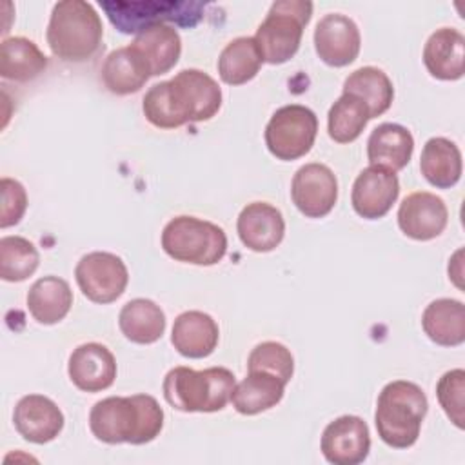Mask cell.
Masks as SVG:
<instances>
[{
	"label": "cell",
	"instance_id": "6da1fadb",
	"mask_svg": "<svg viewBox=\"0 0 465 465\" xmlns=\"http://www.w3.org/2000/svg\"><path fill=\"white\" fill-rule=\"evenodd\" d=\"M222 107L218 82L200 69H182L174 78L154 84L142 100L149 124L176 129L189 122H205Z\"/></svg>",
	"mask_w": 465,
	"mask_h": 465
},
{
	"label": "cell",
	"instance_id": "7a4b0ae2",
	"mask_svg": "<svg viewBox=\"0 0 465 465\" xmlns=\"http://www.w3.org/2000/svg\"><path fill=\"white\" fill-rule=\"evenodd\" d=\"M163 427V411L149 394L109 396L96 401L89 412V429L104 443L143 445Z\"/></svg>",
	"mask_w": 465,
	"mask_h": 465
},
{
	"label": "cell",
	"instance_id": "3957f363",
	"mask_svg": "<svg viewBox=\"0 0 465 465\" xmlns=\"http://www.w3.org/2000/svg\"><path fill=\"white\" fill-rule=\"evenodd\" d=\"M45 36L56 58L64 62H85L100 49L104 27L89 2L64 0L53 7Z\"/></svg>",
	"mask_w": 465,
	"mask_h": 465
},
{
	"label": "cell",
	"instance_id": "277c9868",
	"mask_svg": "<svg viewBox=\"0 0 465 465\" xmlns=\"http://www.w3.org/2000/svg\"><path fill=\"white\" fill-rule=\"evenodd\" d=\"M427 409V396L416 383L405 380L387 383L376 401L374 423L378 436L394 449L412 447Z\"/></svg>",
	"mask_w": 465,
	"mask_h": 465
},
{
	"label": "cell",
	"instance_id": "5b68a950",
	"mask_svg": "<svg viewBox=\"0 0 465 465\" xmlns=\"http://www.w3.org/2000/svg\"><path fill=\"white\" fill-rule=\"evenodd\" d=\"M234 385V374L225 367L194 371L180 365L165 374L163 396L183 412H216L231 401Z\"/></svg>",
	"mask_w": 465,
	"mask_h": 465
},
{
	"label": "cell",
	"instance_id": "8992f818",
	"mask_svg": "<svg viewBox=\"0 0 465 465\" xmlns=\"http://www.w3.org/2000/svg\"><path fill=\"white\" fill-rule=\"evenodd\" d=\"M162 247L176 262L214 265L227 252V236L213 222L182 214L163 227Z\"/></svg>",
	"mask_w": 465,
	"mask_h": 465
},
{
	"label": "cell",
	"instance_id": "52a82bcc",
	"mask_svg": "<svg viewBox=\"0 0 465 465\" xmlns=\"http://www.w3.org/2000/svg\"><path fill=\"white\" fill-rule=\"evenodd\" d=\"M311 15L312 4L307 0L274 2L252 36L263 62L276 65L291 60L300 47Z\"/></svg>",
	"mask_w": 465,
	"mask_h": 465
},
{
	"label": "cell",
	"instance_id": "ba28073f",
	"mask_svg": "<svg viewBox=\"0 0 465 465\" xmlns=\"http://www.w3.org/2000/svg\"><path fill=\"white\" fill-rule=\"evenodd\" d=\"M109 22L122 33H140L154 24H178L182 27H194L202 16L205 4L202 2H160V0H140V2H100Z\"/></svg>",
	"mask_w": 465,
	"mask_h": 465
},
{
	"label": "cell",
	"instance_id": "9c48e42d",
	"mask_svg": "<svg viewBox=\"0 0 465 465\" xmlns=\"http://www.w3.org/2000/svg\"><path fill=\"white\" fill-rule=\"evenodd\" d=\"M318 133L316 114L300 104L276 109L271 116L263 138L269 153L278 160L291 162L305 156L314 145Z\"/></svg>",
	"mask_w": 465,
	"mask_h": 465
},
{
	"label": "cell",
	"instance_id": "30bf717a",
	"mask_svg": "<svg viewBox=\"0 0 465 465\" xmlns=\"http://www.w3.org/2000/svg\"><path fill=\"white\" fill-rule=\"evenodd\" d=\"M74 278L87 300L105 305L124 294L129 272L120 256L105 251H94L80 258L74 267Z\"/></svg>",
	"mask_w": 465,
	"mask_h": 465
},
{
	"label": "cell",
	"instance_id": "8fae6325",
	"mask_svg": "<svg viewBox=\"0 0 465 465\" xmlns=\"http://www.w3.org/2000/svg\"><path fill=\"white\" fill-rule=\"evenodd\" d=\"M291 198L307 218H323L338 200V180L327 165L305 163L294 173Z\"/></svg>",
	"mask_w": 465,
	"mask_h": 465
},
{
	"label": "cell",
	"instance_id": "7c38bea8",
	"mask_svg": "<svg viewBox=\"0 0 465 465\" xmlns=\"http://www.w3.org/2000/svg\"><path fill=\"white\" fill-rule=\"evenodd\" d=\"M320 449L329 463L358 465L371 450L369 427L360 416H340L323 429Z\"/></svg>",
	"mask_w": 465,
	"mask_h": 465
},
{
	"label": "cell",
	"instance_id": "4fadbf2b",
	"mask_svg": "<svg viewBox=\"0 0 465 465\" xmlns=\"http://www.w3.org/2000/svg\"><path fill=\"white\" fill-rule=\"evenodd\" d=\"M398 194L400 182L396 173L380 165H369L352 183L351 203L358 216L365 220H378L391 211Z\"/></svg>",
	"mask_w": 465,
	"mask_h": 465
},
{
	"label": "cell",
	"instance_id": "5bb4252c",
	"mask_svg": "<svg viewBox=\"0 0 465 465\" xmlns=\"http://www.w3.org/2000/svg\"><path fill=\"white\" fill-rule=\"evenodd\" d=\"M361 45L360 29L352 18L329 13L320 18L314 29V47L322 62L332 67H343L356 60Z\"/></svg>",
	"mask_w": 465,
	"mask_h": 465
},
{
	"label": "cell",
	"instance_id": "9a60e30c",
	"mask_svg": "<svg viewBox=\"0 0 465 465\" xmlns=\"http://www.w3.org/2000/svg\"><path fill=\"white\" fill-rule=\"evenodd\" d=\"M449 222L445 202L427 191L411 193L398 209V225L412 240L427 242L440 236Z\"/></svg>",
	"mask_w": 465,
	"mask_h": 465
},
{
	"label": "cell",
	"instance_id": "2e32d148",
	"mask_svg": "<svg viewBox=\"0 0 465 465\" xmlns=\"http://www.w3.org/2000/svg\"><path fill=\"white\" fill-rule=\"evenodd\" d=\"M13 423L16 432L31 443L53 441L64 429V414L58 405L42 394H27L18 400Z\"/></svg>",
	"mask_w": 465,
	"mask_h": 465
},
{
	"label": "cell",
	"instance_id": "e0dca14e",
	"mask_svg": "<svg viewBox=\"0 0 465 465\" xmlns=\"http://www.w3.org/2000/svg\"><path fill=\"white\" fill-rule=\"evenodd\" d=\"M67 372L80 391L100 392L113 385L116 378V360L102 343H82L71 352Z\"/></svg>",
	"mask_w": 465,
	"mask_h": 465
},
{
	"label": "cell",
	"instance_id": "ac0fdd59",
	"mask_svg": "<svg viewBox=\"0 0 465 465\" xmlns=\"http://www.w3.org/2000/svg\"><path fill=\"white\" fill-rule=\"evenodd\" d=\"M242 243L254 252H269L276 249L285 234L282 213L267 202L247 203L236 222Z\"/></svg>",
	"mask_w": 465,
	"mask_h": 465
},
{
	"label": "cell",
	"instance_id": "d6986e66",
	"mask_svg": "<svg viewBox=\"0 0 465 465\" xmlns=\"http://www.w3.org/2000/svg\"><path fill=\"white\" fill-rule=\"evenodd\" d=\"M423 64L438 80H460L465 73V36L454 27L436 29L425 42Z\"/></svg>",
	"mask_w": 465,
	"mask_h": 465
},
{
	"label": "cell",
	"instance_id": "ffe728a7",
	"mask_svg": "<svg viewBox=\"0 0 465 465\" xmlns=\"http://www.w3.org/2000/svg\"><path fill=\"white\" fill-rule=\"evenodd\" d=\"M218 323L202 311H185L176 316L171 343L185 358H207L218 345Z\"/></svg>",
	"mask_w": 465,
	"mask_h": 465
},
{
	"label": "cell",
	"instance_id": "44dd1931",
	"mask_svg": "<svg viewBox=\"0 0 465 465\" xmlns=\"http://www.w3.org/2000/svg\"><path fill=\"white\" fill-rule=\"evenodd\" d=\"M414 138L411 131L400 124L385 122L372 129L367 140V158L371 165L391 171H401L412 156Z\"/></svg>",
	"mask_w": 465,
	"mask_h": 465
},
{
	"label": "cell",
	"instance_id": "7402d4cb",
	"mask_svg": "<svg viewBox=\"0 0 465 465\" xmlns=\"http://www.w3.org/2000/svg\"><path fill=\"white\" fill-rule=\"evenodd\" d=\"M100 73L104 85L114 94L136 93L151 78L145 58L133 45L111 51Z\"/></svg>",
	"mask_w": 465,
	"mask_h": 465
},
{
	"label": "cell",
	"instance_id": "603a6c76",
	"mask_svg": "<svg viewBox=\"0 0 465 465\" xmlns=\"http://www.w3.org/2000/svg\"><path fill=\"white\" fill-rule=\"evenodd\" d=\"M131 45L145 58L151 76H160L171 71L182 53L178 31L169 24H154L136 35Z\"/></svg>",
	"mask_w": 465,
	"mask_h": 465
},
{
	"label": "cell",
	"instance_id": "cb8c5ba5",
	"mask_svg": "<svg viewBox=\"0 0 465 465\" xmlns=\"http://www.w3.org/2000/svg\"><path fill=\"white\" fill-rule=\"evenodd\" d=\"M285 385L287 383L271 372L249 371V374L234 385L231 403L240 414L252 416L278 405L283 398Z\"/></svg>",
	"mask_w": 465,
	"mask_h": 465
},
{
	"label": "cell",
	"instance_id": "d4e9b609",
	"mask_svg": "<svg viewBox=\"0 0 465 465\" xmlns=\"http://www.w3.org/2000/svg\"><path fill=\"white\" fill-rule=\"evenodd\" d=\"M73 305V291L64 278L44 276L38 278L27 292V309L31 316L42 325L62 322Z\"/></svg>",
	"mask_w": 465,
	"mask_h": 465
},
{
	"label": "cell",
	"instance_id": "484cf974",
	"mask_svg": "<svg viewBox=\"0 0 465 465\" xmlns=\"http://www.w3.org/2000/svg\"><path fill=\"white\" fill-rule=\"evenodd\" d=\"M421 327L429 340L443 347L465 341V307L460 300L440 298L430 302L421 314Z\"/></svg>",
	"mask_w": 465,
	"mask_h": 465
},
{
	"label": "cell",
	"instance_id": "4316f807",
	"mask_svg": "<svg viewBox=\"0 0 465 465\" xmlns=\"http://www.w3.org/2000/svg\"><path fill=\"white\" fill-rule=\"evenodd\" d=\"M461 153L454 142L443 136L425 142L420 156V171L430 185L438 189L456 185L461 178Z\"/></svg>",
	"mask_w": 465,
	"mask_h": 465
},
{
	"label": "cell",
	"instance_id": "83f0119b",
	"mask_svg": "<svg viewBox=\"0 0 465 465\" xmlns=\"http://www.w3.org/2000/svg\"><path fill=\"white\" fill-rule=\"evenodd\" d=\"M118 325L129 341L149 345L162 338L165 331V314L153 300L134 298L122 307Z\"/></svg>",
	"mask_w": 465,
	"mask_h": 465
},
{
	"label": "cell",
	"instance_id": "f1b7e54d",
	"mask_svg": "<svg viewBox=\"0 0 465 465\" xmlns=\"http://www.w3.org/2000/svg\"><path fill=\"white\" fill-rule=\"evenodd\" d=\"M47 67L45 54L33 40L24 36L5 38L0 45V74L5 80L29 82Z\"/></svg>",
	"mask_w": 465,
	"mask_h": 465
},
{
	"label": "cell",
	"instance_id": "f546056e",
	"mask_svg": "<svg viewBox=\"0 0 465 465\" xmlns=\"http://www.w3.org/2000/svg\"><path fill=\"white\" fill-rule=\"evenodd\" d=\"M343 93L354 94L365 102L371 118L383 114L394 98L391 78L378 67L365 65L352 71L343 82Z\"/></svg>",
	"mask_w": 465,
	"mask_h": 465
},
{
	"label": "cell",
	"instance_id": "4dcf8cb0",
	"mask_svg": "<svg viewBox=\"0 0 465 465\" xmlns=\"http://www.w3.org/2000/svg\"><path fill=\"white\" fill-rule=\"evenodd\" d=\"M262 64H263V58L258 51L254 38L240 36L231 40L222 49L216 65H218V74L225 84L242 85L258 74Z\"/></svg>",
	"mask_w": 465,
	"mask_h": 465
},
{
	"label": "cell",
	"instance_id": "1f68e13d",
	"mask_svg": "<svg viewBox=\"0 0 465 465\" xmlns=\"http://www.w3.org/2000/svg\"><path fill=\"white\" fill-rule=\"evenodd\" d=\"M369 120L371 114L365 102L354 94L343 93L329 109L327 131L334 142L351 143L361 134Z\"/></svg>",
	"mask_w": 465,
	"mask_h": 465
},
{
	"label": "cell",
	"instance_id": "d6a6232c",
	"mask_svg": "<svg viewBox=\"0 0 465 465\" xmlns=\"http://www.w3.org/2000/svg\"><path fill=\"white\" fill-rule=\"evenodd\" d=\"M40 263V254L33 242L22 236H4L0 240V276L5 282L27 280Z\"/></svg>",
	"mask_w": 465,
	"mask_h": 465
},
{
	"label": "cell",
	"instance_id": "836d02e7",
	"mask_svg": "<svg viewBox=\"0 0 465 465\" xmlns=\"http://www.w3.org/2000/svg\"><path fill=\"white\" fill-rule=\"evenodd\" d=\"M247 369L271 372L283 383H289L294 372V358L283 343L262 341L251 351L247 358Z\"/></svg>",
	"mask_w": 465,
	"mask_h": 465
},
{
	"label": "cell",
	"instance_id": "e575fe53",
	"mask_svg": "<svg viewBox=\"0 0 465 465\" xmlns=\"http://www.w3.org/2000/svg\"><path fill=\"white\" fill-rule=\"evenodd\" d=\"M436 396L449 416V420L458 427L463 429V401H465V371L463 369H452L447 371L438 385H436Z\"/></svg>",
	"mask_w": 465,
	"mask_h": 465
},
{
	"label": "cell",
	"instance_id": "d590c367",
	"mask_svg": "<svg viewBox=\"0 0 465 465\" xmlns=\"http://www.w3.org/2000/svg\"><path fill=\"white\" fill-rule=\"evenodd\" d=\"M2 205H0V227L16 225L27 209V193L18 180L2 178Z\"/></svg>",
	"mask_w": 465,
	"mask_h": 465
}]
</instances>
